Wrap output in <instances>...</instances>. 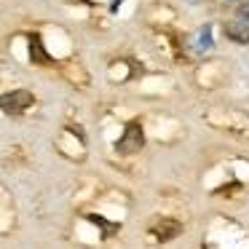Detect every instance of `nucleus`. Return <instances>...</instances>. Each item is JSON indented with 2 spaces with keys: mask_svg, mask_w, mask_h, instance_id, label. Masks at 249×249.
<instances>
[{
  "mask_svg": "<svg viewBox=\"0 0 249 249\" xmlns=\"http://www.w3.org/2000/svg\"><path fill=\"white\" fill-rule=\"evenodd\" d=\"M142 147H145L142 124H140V121H129V124H126V129H124V137L115 142V150H118L121 156H134V153L142 150Z\"/></svg>",
  "mask_w": 249,
  "mask_h": 249,
  "instance_id": "nucleus-1",
  "label": "nucleus"
},
{
  "mask_svg": "<svg viewBox=\"0 0 249 249\" xmlns=\"http://www.w3.org/2000/svg\"><path fill=\"white\" fill-rule=\"evenodd\" d=\"M33 102H35V97H33L30 91H24V89L3 94V110H6L8 115H19V113H24V110H27Z\"/></svg>",
  "mask_w": 249,
  "mask_h": 249,
  "instance_id": "nucleus-2",
  "label": "nucleus"
},
{
  "mask_svg": "<svg viewBox=\"0 0 249 249\" xmlns=\"http://www.w3.org/2000/svg\"><path fill=\"white\" fill-rule=\"evenodd\" d=\"M179 233H182V222L179 220H156L150 225V236L156 238V241H172V238H177Z\"/></svg>",
  "mask_w": 249,
  "mask_h": 249,
  "instance_id": "nucleus-3",
  "label": "nucleus"
},
{
  "mask_svg": "<svg viewBox=\"0 0 249 249\" xmlns=\"http://www.w3.org/2000/svg\"><path fill=\"white\" fill-rule=\"evenodd\" d=\"M30 56H33V62H38V65H51V56L46 54V49H43L38 35L30 38Z\"/></svg>",
  "mask_w": 249,
  "mask_h": 249,
  "instance_id": "nucleus-4",
  "label": "nucleus"
},
{
  "mask_svg": "<svg viewBox=\"0 0 249 249\" xmlns=\"http://www.w3.org/2000/svg\"><path fill=\"white\" fill-rule=\"evenodd\" d=\"M225 35L231 40H238V43H249V27H241V24H228Z\"/></svg>",
  "mask_w": 249,
  "mask_h": 249,
  "instance_id": "nucleus-5",
  "label": "nucleus"
},
{
  "mask_svg": "<svg viewBox=\"0 0 249 249\" xmlns=\"http://www.w3.org/2000/svg\"><path fill=\"white\" fill-rule=\"evenodd\" d=\"M241 17H244V19H249V8H244V11H241Z\"/></svg>",
  "mask_w": 249,
  "mask_h": 249,
  "instance_id": "nucleus-6",
  "label": "nucleus"
}]
</instances>
